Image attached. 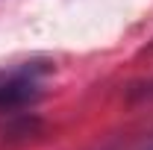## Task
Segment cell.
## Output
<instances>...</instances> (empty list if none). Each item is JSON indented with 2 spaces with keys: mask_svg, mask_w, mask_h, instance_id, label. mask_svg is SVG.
<instances>
[{
  "mask_svg": "<svg viewBox=\"0 0 153 150\" xmlns=\"http://www.w3.org/2000/svg\"><path fill=\"white\" fill-rule=\"evenodd\" d=\"M44 76L47 68L38 62H24L0 71V112H18L36 103L44 88Z\"/></svg>",
  "mask_w": 153,
  "mask_h": 150,
  "instance_id": "cell-1",
  "label": "cell"
}]
</instances>
